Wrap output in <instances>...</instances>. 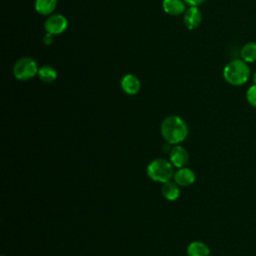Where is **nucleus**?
<instances>
[{
  "label": "nucleus",
  "instance_id": "nucleus-1",
  "mask_svg": "<svg viewBox=\"0 0 256 256\" xmlns=\"http://www.w3.org/2000/svg\"><path fill=\"white\" fill-rule=\"evenodd\" d=\"M161 134L169 144H178L188 135V127L185 121L176 115L166 117L161 124Z\"/></svg>",
  "mask_w": 256,
  "mask_h": 256
},
{
  "label": "nucleus",
  "instance_id": "nucleus-2",
  "mask_svg": "<svg viewBox=\"0 0 256 256\" xmlns=\"http://www.w3.org/2000/svg\"><path fill=\"white\" fill-rule=\"evenodd\" d=\"M223 77L231 85H243L250 77V67L242 59L232 60L224 67Z\"/></svg>",
  "mask_w": 256,
  "mask_h": 256
},
{
  "label": "nucleus",
  "instance_id": "nucleus-3",
  "mask_svg": "<svg viewBox=\"0 0 256 256\" xmlns=\"http://www.w3.org/2000/svg\"><path fill=\"white\" fill-rule=\"evenodd\" d=\"M174 166L164 158H157L151 161L147 167V174L155 182L165 183L174 176Z\"/></svg>",
  "mask_w": 256,
  "mask_h": 256
},
{
  "label": "nucleus",
  "instance_id": "nucleus-4",
  "mask_svg": "<svg viewBox=\"0 0 256 256\" xmlns=\"http://www.w3.org/2000/svg\"><path fill=\"white\" fill-rule=\"evenodd\" d=\"M38 64L31 57H22L18 59L13 66V74L16 79L25 81L38 74Z\"/></svg>",
  "mask_w": 256,
  "mask_h": 256
},
{
  "label": "nucleus",
  "instance_id": "nucleus-5",
  "mask_svg": "<svg viewBox=\"0 0 256 256\" xmlns=\"http://www.w3.org/2000/svg\"><path fill=\"white\" fill-rule=\"evenodd\" d=\"M68 27V21L62 14H52L45 20L44 29L47 33L59 35L63 33Z\"/></svg>",
  "mask_w": 256,
  "mask_h": 256
},
{
  "label": "nucleus",
  "instance_id": "nucleus-6",
  "mask_svg": "<svg viewBox=\"0 0 256 256\" xmlns=\"http://www.w3.org/2000/svg\"><path fill=\"white\" fill-rule=\"evenodd\" d=\"M183 22L189 30H194L200 26L202 22V13L197 6H190L186 9L184 12Z\"/></svg>",
  "mask_w": 256,
  "mask_h": 256
},
{
  "label": "nucleus",
  "instance_id": "nucleus-7",
  "mask_svg": "<svg viewBox=\"0 0 256 256\" xmlns=\"http://www.w3.org/2000/svg\"><path fill=\"white\" fill-rule=\"evenodd\" d=\"M170 162L176 168L185 167L189 161V154L187 150L179 145H175L170 150Z\"/></svg>",
  "mask_w": 256,
  "mask_h": 256
},
{
  "label": "nucleus",
  "instance_id": "nucleus-8",
  "mask_svg": "<svg viewBox=\"0 0 256 256\" xmlns=\"http://www.w3.org/2000/svg\"><path fill=\"white\" fill-rule=\"evenodd\" d=\"M195 178H196V176H195L194 171L187 167L179 168L174 173V176H173L174 182L178 186H182V187L190 186L191 184H193L195 181Z\"/></svg>",
  "mask_w": 256,
  "mask_h": 256
},
{
  "label": "nucleus",
  "instance_id": "nucleus-9",
  "mask_svg": "<svg viewBox=\"0 0 256 256\" xmlns=\"http://www.w3.org/2000/svg\"><path fill=\"white\" fill-rule=\"evenodd\" d=\"M122 90L128 95H135L140 91L141 83L137 76L133 74H126L122 77L120 82Z\"/></svg>",
  "mask_w": 256,
  "mask_h": 256
},
{
  "label": "nucleus",
  "instance_id": "nucleus-10",
  "mask_svg": "<svg viewBox=\"0 0 256 256\" xmlns=\"http://www.w3.org/2000/svg\"><path fill=\"white\" fill-rule=\"evenodd\" d=\"M162 7L167 14L173 16L181 15L186 11L184 0H163Z\"/></svg>",
  "mask_w": 256,
  "mask_h": 256
},
{
  "label": "nucleus",
  "instance_id": "nucleus-11",
  "mask_svg": "<svg viewBox=\"0 0 256 256\" xmlns=\"http://www.w3.org/2000/svg\"><path fill=\"white\" fill-rule=\"evenodd\" d=\"M161 193L165 199L169 201H174L178 199L180 195V189H179V186L174 181H167L163 183L161 188Z\"/></svg>",
  "mask_w": 256,
  "mask_h": 256
},
{
  "label": "nucleus",
  "instance_id": "nucleus-12",
  "mask_svg": "<svg viewBox=\"0 0 256 256\" xmlns=\"http://www.w3.org/2000/svg\"><path fill=\"white\" fill-rule=\"evenodd\" d=\"M188 256H209V247L201 241H193L187 247Z\"/></svg>",
  "mask_w": 256,
  "mask_h": 256
},
{
  "label": "nucleus",
  "instance_id": "nucleus-13",
  "mask_svg": "<svg viewBox=\"0 0 256 256\" xmlns=\"http://www.w3.org/2000/svg\"><path fill=\"white\" fill-rule=\"evenodd\" d=\"M57 6V0H35V10L41 15H50Z\"/></svg>",
  "mask_w": 256,
  "mask_h": 256
},
{
  "label": "nucleus",
  "instance_id": "nucleus-14",
  "mask_svg": "<svg viewBox=\"0 0 256 256\" xmlns=\"http://www.w3.org/2000/svg\"><path fill=\"white\" fill-rule=\"evenodd\" d=\"M38 77L44 83H51L57 78V71L51 65H43L38 70Z\"/></svg>",
  "mask_w": 256,
  "mask_h": 256
},
{
  "label": "nucleus",
  "instance_id": "nucleus-15",
  "mask_svg": "<svg viewBox=\"0 0 256 256\" xmlns=\"http://www.w3.org/2000/svg\"><path fill=\"white\" fill-rule=\"evenodd\" d=\"M240 56L242 60L247 63H252L256 61V42L246 43L240 51Z\"/></svg>",
  "mask_w": 256,
  "mask_h": 256
},
{
  "label": "nucleus",
  "instance_id": "nucleus-16",
  "mask_svg": "<svg viewBox=\"0 0 256 256\" xmlns=\"http://www.w3.org/2000/svg\"><path fill=\"white\" fill-rule=\"evenodd\" d=\"M246 99L248 103L256 108V85H252L246 92Z\"/></svg>",
  "mask_w": 256,
  "mask_h": 256
},
{
  "label": "nucleus",
  "instance_id": "nucleus-17",
  "mask_svg": "<svg viewBox=\"0 0 256 256\" xmlns=\"http://www.w3.org/2000/svg\"><path fill=\"white\" fill-rule=\"evenodd\" d=\"M53 34H50V33H47L46 32V34H45V36H44V38H43V42H44V44H46V45H50L52 42H53Z\"/></svg>",
  "mask_w": 256,
  "mask_h": 256
},
{
  "label": "nucleus",
  "instance_id": "nucleus-18",
  "mask_svg": "<svg viewBox=\"0 0 256 256\" xmlns=\"http://www.w3.org/2000/svg\"><path fill=\"white\" fill-rule=\"evenodd\" d=\"M206 0H184V2L186 4H188L189 6H198L202 3H204Z\"/></svg>",
  "mask_w": 256,
  "mask_h": 256
},
{
  "label": "nucleus",
  "instance_id": "nucleus-19",
  "mask_svg": "<svg viewBox=\"0 0 256 256\" xmlns=\"http://www.w3.org/2000/svg\"><path fill=\"white\" fill-rule=\"evenodd\" d=\"M253 81H254V84L256 85V72L253 74Z\"/></svg>",
  "mask_w": 256,
  "mask_h": 256
}]
</instances>
